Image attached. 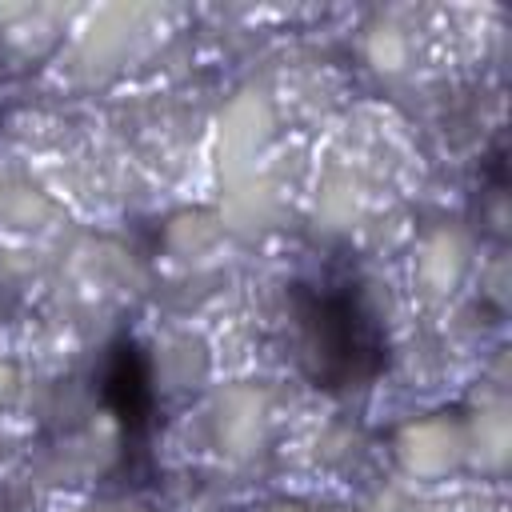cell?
I'll return each instance as SVG.
<instances>
[{
    "instance_id": "2",
    "label": "cell",
    "mask_w": 512,
    "mask_h": 512,
    "mask_svg": "<svg viewBox=\"0 0 512 512\" xmlns=\"http://www.w3.org/2000/svg\"><path fill=\"white\" fill-rule=\"evenodd\" d=\"M104 404L120 420L124 448H144L152 436V412H156V392L148 376V360L132 340H116L104 364V384H100Z\"/></svg>"
},
{
    "instance_id": "1",
    "label": "cell",
    "mask_w": 512,
    "mask_h": 512,
    "mask_svg": "<svg viewBox=\"0 0 512 512\" xmlns=\"http://www.w3.org/2000/svg\"><path fill=\"white\" fill-rule=\"evenodd\" d=\"M288 324L300 372L320 392H360L388 372V332L348 268L288 284Z\"/></svg>"
}]
</instances>
